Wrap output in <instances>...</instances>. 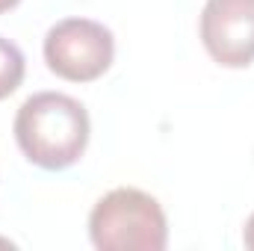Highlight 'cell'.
Returning a JSON list of instances; mask_svg holds the SVG:
<instances>
[{"label":"cell","mask_w":254,"mask_h":251,"mask_svg":"<svg viewBox=\"0 0 254 251\" xmlns=\"http://www.w3.org/2000/svg\"><path fill=\"white\" fill-rule=\"evenodd\" d=\"M89 237L101 251H163L169 243V225L154 195L119 187L92 207Z\"/></svg>","instance_id":"cell-2"},{"label":"cell","mask_w":254,"mask_h":251,"mask_svg":"<svg viewBox=\"0 0 254 251\" xmlns=\"http://www.w3.org/2000/svg\"><path fill=\"white\" fill-rule=\"evenodd\" d=\"M18 3H21V0H0V15H3V12H9V9H12V6H18Z\"/></svg>","instance_id":"cell-7"},{"label":"cell","mask_w":254,"mask_h":251,"mask_svg":"<svg viewBox=\"0 0 254 251\" xmlns=\"http://www.w3.org/2000/svg\"><path fill=\"white\" fill-rule=\"evenodd\" d=\"M116 57L113 33L89 18H65L45 36L48 68L71 83H92L107 74Z\"/></svg>","instance_id":"cell-3"},{"label":"cell","mask_w":254,"mask_h":251,"mask_svg":"<svg viewBox=\"0 0 254 251\" xmlns=\"http://www.w3.org/2000/svg\"><path fill=\"white\" fill-rule=\"evenodd\" d=\"M12 130L21 154L33 166L63 172L86 154L92 125L77 98L63 92H39L21 104Z\"/></svg>","instance_id":"cell-1"},{"label":"cell","mask_w":254,"mask_h":251,"mask_svg":"<svg viewBox=\"0 0 254 251\" xmlns=\"http://www.w3.org/2000/svg\"><path fill=\"white\" fill-rule=\"evenodd\" d=\"M201 42L213 63L249 68L254 63V0H207Z\"/></svg>","instance_id":"cell-4"},{"label":"cell","mask_w":254,"mask_h":251,"mask_svg":"<svg viewBox=\"0 0 254 251\" xmlns=\"http://www.w3.org/2000/svg\"><path fill=\"white\" fill-rule=\"evenodd\" d=\"M243 240H246V246L254 251V213L249 216V222H246V234H243Z\"/></svg>","instance_id":"cell-6"},{"label":"cell","mask_w":254,"mask_h":251,"mask_svg":"<svg viewBox=\"0 0 254 251\" xmlns=\"http://www.w3.org/2000/svg\"><path fill=\"white\" fill-rule=\"evenodd\" d=\"M24 68H27V63H24L21 48H18L15 42H9V39L0 36V101L9 98V95L21 86Z\"/></svg>","instance_id":"cell-5"}]
</instances>
